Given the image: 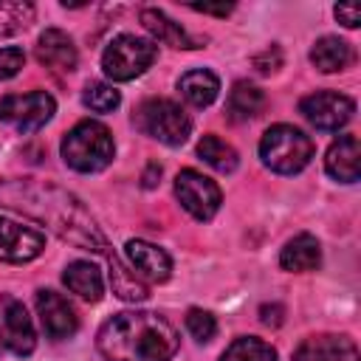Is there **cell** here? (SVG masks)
<instances>
[{
  "label": "cell",
  "mask_w": 361,
  "mask_h": 361,
  "mask_svg": "<svg viewBox=\"0 0 361 361\" xmlns=\"http://www.w3.org/2000/svg\"><path fill=\"white\" fill-rule=\"evenodd\" d=\"M56 113V102L45 90H28V93H11L0 99V121L14 127L17 133H34L42 124L51 121Z\"/></svg>",
  "instance_id": "7"
},
{
  "label": "cell",
  "mask_w": 361,
  "mask_h": 361,
  "mask_svg": "<svg viewBox=\"0 0 361 361\" xmlns=\"http://www.w3.org/2000/svg\"><path fill=\"white\" fill-rule=\"evenodd\" d=\"M265 107V93L248 82H237L228 93V102H226V110H228V118L234 121H248L254 118L259 110Z\"/></svg>",
  "instance_id": "22"
},
{
  "label": "cell",
  "mask_w": 361,
  "mask_h": 361,
  "mask_svg": "<svg viewBox=\"0 0 361 361\" xmlns=\"http://www.w3.org/2000/svg\"><path fill=\"white\" fill-rule=\"evenodd\" d=\"M82 102L85 107H90L93 113H110L121 104V93L113 87V85H104V82H93L85 87L82 93Z\"/></svg>",
  "instance_id": "26"
},
{
  "label": "cell",
  "mask_w": 361,
  "mask_h": 361,
  "mask_svg": "<svg viewBox=\"0 0 361 361\" xmlns=\"http://www.w3.org/2000/svg\"><path fill=\"white\" fill-rule=\"evenodd\" d=\"M197 155L212 166V169H217V172H234L237 169V149L231 147V144H226L220 135H203L200 141H197Z\"/></svg>",
  "instance_id": "23"
},
{
  "label": "cell",
  "mask_w": 361,
  "mask_h": 361,
  "mask_svg": "<svg viewBox=\"0 0 361 361\" xmlns=\"http://www.w3.org/2000/svg\"><path fill=\"white\" fill-rule=\"evenodd\" d=\"M322 262V248H319V240L313 234H296L293 240L285 243L282 254H279V265L285 271H313L319 268Z\"/></svg>",
  "instance_id": "18"
},
{
  "label": "cell",
  "mask_w": 361,
  "mask_h": 361,
  "mask_svg": "<svg viewBox=\"0 0 361 361\" xmlns=\"http://www.w3.org/2000/svg\"><path fill=\"white\" fill-rule=\"evenodd\" d=\"M113 155H116V144L110 130L102 121L85 118L73 130H68V135L62 138V158L76 172H85V175L102 172L104 166H110Z\"/></svg>",
  "instance_id": "3"
},
{
  "label": "cell",
  "mask_w": 361,
  "mask_h": 361,
  "mask_svg": "<svg viewBox=\"0 0 361 361\" xmlns=\"http://www.w3.org/2000/svg\"><path fill=\"white\" fill-rule=\"evenodd\" d=\"M135 127L166 147H180L192 133V118L172 99H147L135 110Z\"/></svg>",
  "instance_id": "5"
},
{
  "label": "cell",
  "mask_w": 361,
  "mask_h": 361,
  "mask_svg": "<svg viewBox=\"0 0 361 361\" xmlns=\"http://www.w3.org/2000/svg\"><path fill=\"white\" fill-rule=\"evenodd\" d=\"M37 313L48 338H71L79 330V316L73 305L56 290H37Z\"/></svg>",
  "instance_id": "11"
},
{
  "label": "cell",
  "mask_w": 361,
  "mask_h": 361,
  "mask_svg": "<svg viewBox=\"0 0 361 361\" xmlns=\"http://www.w3.org/2000/svg\"><path fill=\"white\" fill-rule=\"evenodd\" d=\"M0 336L3 347H8L14 355H31L37 347L31 316L25 313V305L17 299H3L0 305Z\"/></svg>",
  "instance_id": "10"
},
{
  "label": "cell",
  "mask_w": 361,
  "mask_h": 361,
  "mask_svg": "<svg viewBox=\"0 0 361 361\" xmlns=\"http://www.w3.org/2000/svg\"><path fill=\"white\" fill-rule=\"evenodd\" d=\"M175 327L149 310H124L107 319L96 336L104 361H169L178 353Z\"/></svg>",
  "instance_id": "2"
},
{
  "label": "cell",
  "mask_w": 361,
  "mask_h": 361,
  "mask_svg": "<svg viewBox=\"0 0 361 361\" xmlns=\"http://www.w3.org/2000/svg\"><path fill=\"white\" fill-rule=\"evenodd\" d=\"M175 195L195 220H212L223 203L220 186L197 169H180L175 178Z\"/></svg>",
  "instance_id": "8"
},
{
  "label": "cell",
  "mask_w": 361,
  "mask_h": 361,
  "mask_svg": "<svg viewBox=\"0 0 361 361\" xmlns=\"http://www.w3.org/2000/svg\"><path fill=\"white\" fill-rule=\"evenodd\" d=\"M155 178H161V166L158 164H149V169L144 172V186H155Z\"/></svg>",
  "instance_id": "33"
},
{
  "label": "cell",
  "mask_w": 361,
  "mask_h": 361,
  "mask_svg": "<svg viewBox=\"0 0 361 361\" xmlns=\"http://www.w3.org/2000/svg\"><path fill=\"white\" fill-rule=\"evenodd\" d=\"M37 59L45 68H54L59 73H71L76 68V45L73 39L59 28H45L37 39Z\"/></svg>",
  "instance_id": "15"
},
{
  "label": "cell",
  "mask_w": 361,
  "mask_h": 361,
  "mask_svg": "<svg viewBox=\"0 0 361 361\" xmlns=\"http://www.w3.org/2000/svg\"><path fill=\"white\" fill-rule=\"evenodd\" d=\"M336 20L344 23L347 28H355L361 23V8L355 3H338L336 6Z\"/></svg>",
  "instance_id": "29"
},
{
  "label": "cell",
  "mask_w": 361,
  "mask_h": 361,
  "mask_svg": "<svg viewBox=\"0 0 361 361\" xmlns=\"http://www.w3.org/2000/svg\"><path fill=\"white\" fill-rule=\"evenodd\" d=\"M25 65L23 48H0V79H11Z\"/></svg>",
  "instance_id": "28"
},
{
  "label": "cell",
  "mask_w": 361,
  "mask_h": 361,
  "mask_svg": "<svg viewBox=\"0 0 361 361\" xmlns=\"http://www.w3.org/2000/svg\"><path fill=\"white\" fill-rule=\"evenodd\" d=\"M310 62L322 73H336V71H344L353 62V48L338 37H322L310 48Z\"/></svg>",
  "instance_id": "21"
},
{
  "label": "cell",
  "mask_w": 361,
  "mask_h": 361,
  "mask_svg": "<svg viewBox=\"0 0 361 361\" xmlns=\"http://www.w3.org/2000/svg\"><path fill=\"white\" fill-rule=\"evenodd\" d=\"M220 361H276V350L257 336H243L226 347Z\"/></svg>",
  "instance_id": "24"
},
{
  "label": "cell",
  "mask_w": 361,
  "mask_h": 361,
  "mask_svg": "<svg viewBox=\"0 0 361 361\" xmlns=\"http://www.w3.org/2000/svg\"><path fill=\"white\" fill-rule=\"evenodd\" d=\"M299 113L316 127V130H341L353 113H355V102L344 93L336 90H316L310 96H305L299 102Z\"/></svg>",
  "instance_id": "9"
},
{
  "label": "cell",
  "mask_w": 361,
  "mask_h": 361,
  "mask_svg": "<svg viewBox=\"0 0 361 361\" xmlns=\"http://www.w3.org/2000/svg\"><path fill=\"white\" fill-rule=\"evenodd\" d=\"M158 56V48L152 39L135 37V34H118L102 54V68L113 82H130L141 76Z\"/></svg>",
  "instance_id": "6"
},
{
  "label": "cell",
  "mask_w": 361,
  "mask_h": 361,
  "mask_svg": "<svg viewBox=\"0 0 361 361\" xmlns=\"http://www.w3.org/2000/svg\"><path fill=\"white\" fill-rule=\"evenodd\" d=\"M192 11H200V14H217V17H226L231 11V6H189Z\"/></svg>",
  "instance_id": "32"
},
{
  "label": "cell",
  "mask_w": 361,
  "mask_h": 361,
  "mask_svg": "<svg viewBox=\"0 0 361 361\" xmlns=\"http://www.w3.org/2000/svg\"><path fill=\"white\" fill-rule=\"evenodd\" d=\"M324 166L336 180L355 183L358 172H361V144H358V138L355 135H341L338 141H333L327 155H324Z\"/></svg>",
  "instance_id": "16"
},
{
  "label": "cell",
  "mask_w": 361,
  "mask_h": 361,
  "mask_svg": "<svg viewBox=\"0 0 361 361\" xmlns=\"http://www.w3.org/2000/svg\"><path fill=\"white\" fill-rule=\"evenodd\" d=\"M293 361H361V358H358V347L353 338L322 333V336L305 338L296 347Z\"/></svg>",
  "instance_id": "14"
},
{
  "label": "cell",
  "mask_w": 361,
  "mask_h": 361,
  "mask_svg": "<svg viewBox=\"0 0 361 361\" xmlns=\"http://www.w3.org/2000/svg\"><path fill=\"white\" fill-rule=\"evenodd\" d=\"M259 319H262V324L276 327V324H282V307L279 305H262L259 307Z\"/></svg>",
  "instance_id": "31"
},
{
  "label": "cell",
  "mask_w": 361,
  "mask_h": 361,
  "mask_svg": "<svg viewBox=\"0 0 361 361\" xmlns=\"http://www.w3.org/2000/svg\"><path fill=\"white\" fill-rule=\"evenodd\" d=\"M62 282L68 285L71 293H76V296H82V299H87V302H99L102 293H104L102 271H99L93 262H87V259L71 262V265L65 268V274H62Z\"/></svg>",
  "instance_id": "17"
},
{
  "label": "cell",
  "mask_w": 361,
  "mask_h": 361,
  "mask_svg": "<svg viewBox=\"0 0 361 361\" xmlns=\"http://www.w3.org/2000/svg\"><path fill=\"white\" fill-rule=\"evenodd\" d=\"M0 206L14 209V212L48 226L56 237H62L65 243H71L76 248L102 254L110 265V285L118 299H124V302L147 299V285L121 262V257L110 248L107 237L102 234V228L96 226L90 212L71 192H65L48 180L6 178V180H0Z\"/></svg>",
  "instance_id": "1"
},
{
  "label": "cell",
  "mask_w": 361,
  "mask_h": 361,
  "mask_svg": "<svg viewBox=\"0 0 361 361\" xmlns=\"http://www.w3.org/2000/svg\"><path fill=\"white\" fill-rule=\"evenodd\" d=\"M141 25H144L158 42H164V45H172V48H200L197 39H192V37L180 28V23L169 20V17H166L164 11H158V8H144V11H141Z\"/></svg>",
  "instance_id": "19"
},
{
  "label": "cell",
  "mask_w": 361,
  "mask_h": 361,
  "mask_svg": "<svg viewBox=\"0 0 361 361\" xmlns=\"http://www.w3.org/2000/svg\"><path fill=\"white\" fill-rule=\"evenodd\" d=\"M0 350H3V336H0Z\"/></svg>",
  "instance_id": "34"
},
{
  "label": "cell",
  "mask_w": 361,
  "mask_h": 361,
  "mask_svg": "<svg viewBox=\"0 0 361 361\" xmlns=\"http://www.w3.org/2000/svg\"><path fill=\"white\" fill-rule=\"evenodd\" d=\"M34 23V6L23 0H0V37L20 34Z\"/></svg>",
  "instance_id": "25"
},
{
  "label": "cell",
  "mask_w": 361,
  "mask_h": 361,
  "mask_svg": "<svg viewBox=\"0 0 361 361\" xmlns=\"http://www.w3.org/2000/svg\"><path fill=\"white\" fill-rule=\"evenodd\" d=\"M186 330L192 333V338H195V341L206 344V341H212V338H214V333H217V322H214V316H212L209 310L192 307V310L186 313Z\"/></svg>",
  "instance_id": "27"
},
{
  "label": "cell",
  "mask_w": 361,
  "mask_h": 361,
  "mask_svg": "<svg viewBox=\"0 0 361 361\" xmlns=\"http://www.w3.org/2000/svg\"><path fill=\"white\" fill-rule=\"evenodd\" d=\"M124 254L130 259V268L133 274L144 282H166L169 274H172V259L164 248L147 243V240H130L124 245Z\"/></svg>",
  "instance_id": "13"
},
{
  "label": "cell",
  "mask_w": 361,
  "mask_h": 361,
  "mask_svg": "<svg viewBox=\"0 0 361 361\" xmlns=\"http://www.w3.org/2000/svg\"><path fill=\"white\" fill-rule=\"evenodd\" d=\"M279 62H282V56H279V48L274 45V48H268L262 56H257L254 59V65L259 68V73H271V71H276L279 68Z\"/></svg>",
  "instance_id": "30"
},
{
  "label": "cell",
  "mask_w": 361,
  "mask_h": 361,
  "mask_svg": "<svg viewBox=\"0 0 361 361\" xmlns=\"http://www.w3.org/2000/svg\"><path fill=\"white\" fill-rule=\"evenodd\" d=\"M178 90L183 93V99H186L189 104H195V107H209V104L217 99V93H220V79H217L212 71L197 68V71H189V73L180 76Z\"/></svg>",
  "instance_id": "20"
},
{
  "label": "cell",
  "mask_w": 361,
  "mask_h": 361,
  "mask_svg": "<svg viewBox=\"0 0 361 361\" xmlns=\"http://www.w3.org/2000/svg\"><path fill=\"white\" fill-rule=\"evenodd\" d=\"M45 248V237L37 228L0 217V262H31Z\"/></svg>",
  "instance_id": "12"
},
{
  "label": "cell",
  "mask_w": 361,
  "mask_h": 361,
  "mask_svg": "<svg viewBox=\"0 0 361 361\" xmlns=\"http://www.w3.org/2000/svg\"><path fill=\"white\" fill-rule=\"evenodd\" d=\"M259 158L279 175H296L313 158V138L293 124H274L259 138Z\"/></svg>",
  "instance_id": "4"
}]
</instances>
